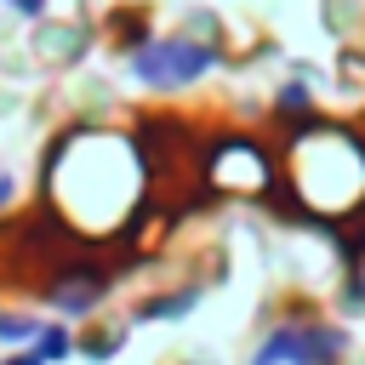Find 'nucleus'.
<instances>
[{
	"mask_svg": "<svg viewBox=\"0 0 365 365\" xmlns=\"http://www.w3.org/2000/svg\"><path fill=\"white\" fill-rule=\"evenodd\" d=\"M217 63H222L217 46L177 34V40H143V46L125 57V74H131L137 86H154V91H182V86L205 80Z\"/></svg>",
	"mask_w": 365,
	"mask_h": 365,
	"instance_id": "nucleus-1",
	"label": "nucleus"
},
{
	"mask_svg": "<svg viewBox=\"0 0 365 365\" xmlns=\"http://www.w3.org/2000/svg\"><path fill=\"white\" fill-rule=\"evenodd\" d=\"M348 348V331L336 325H274L262 336V348L251 354V365H325L331 354Z\"/></svg>",
	"mask_w": 365,
	"mask_h": 365,
	"instance_id": "nucleus-2",
	"label": "nucleus"
},
{
	"mask_svg": "<svg viewBox=\"0 0 365 365\" xmlns=\"http://www.w3.org/2000/svg\"><path fill=\"white\" fill-rule=\"evenodd\" d=\"M217 182H240V188H262L268 182V154L251 143V137H222L217 143V160H211Z\"/></svg>",
	"mask_w": 365,
	"mask_h": 365,
	"instance_id": "nucleus-3",
	"label": "nucleus"
},
{
	"mask_svg": "<svg viewBox=\"0 0 365 365\" xmlns=\"http://www.w3.org/2000/svg\"><path fill=\"white\" fill-rule=\"evenodd\" d=\"M68 348H74L68 325H40V336H34V354H40V365H57V359H68Z\"/></svg>",
	"mask_w": 365,
	"mask_h": 365,
	"instance_id": "nucleus-4",
	"label": "nucleus"
},
{
	"mask_svg": "<svg viewBox=\"0 0 365 365\" xmlns=\"http://www.w3.org/2000/svg\"><path fill=\"white\" fill-rule=\"evenodd\" d=\"M194 302H200V291L188 285V291H171V297H160V302H148V308H143V319H177V314H188Z\"/></svg>",
	"mask_w": 365,
	"mask_h": 365,
	"instance_id": "nucleus-5",
	"label": "nucleus"
},
{
	"mask_svg": "<svg viewBox=\"0 0 365 365\" xmlns=\"http://www.w3.org/2000/svg\"><path fill=\"white\" fill-rule=\"evenodd\" d=\"M34 336H40L34 314H0V342H34Z\"/></svg>",
	"mask_w": 365,
	"mask_h": 365,
	"instance_id": "nucleus-6",
	"label": "nucleus"
},
{
	"mask_svg": "<svg viewBox=\"0 0 365 365\" xmlns=\"http://www.w3.org/2000/svg\"><path fill=\"white\" fill-rule=\"evenodd\" d=\"M274 103H279L285 114H308V108H314V97H308V86H302V80H291V86H279V97H274Z\"/></svg>",
	"mask_w": 365,
	"mask_h": 365,
	"instance_id": "nucleus-7",
	"label": "nucleus"
},
{
	"mask_svg": "<svg viewBox=\"0 0 365 365\" xmlns=\"http://www.w3.org/2000/svg\"><path fill=\"white\" fill-rule=\"evenodd\" d=\"M11 188H17V182H11V177H6V171H0V211H6V205H11Z\"/></svg>",
	"mask_w": 365,
	"mask_h": 365,
	"instance_id": "nucleus-8",
	"label": "nucleus"
},
{
	"mask_svg": "<svg viewBox=\"0 0 365 365\" xmlns=\"http://www.w3.org/2000/svg\"><path fill=\"white\" fill-rule=\"evenodd\" d=\"M0 365H40V354H11V359H0Z\"/></svg>",
	"mask_w": 365,
	"mask_h": 365,
	"instance_id": "nucleus-9",
	"label": "nucleus"
}]
</instances>
